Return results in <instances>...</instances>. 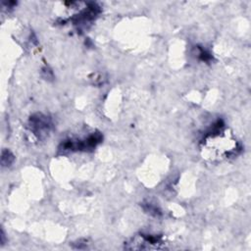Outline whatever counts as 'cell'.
Returning <instances> with one entry per match:
<instances>
[{
	"instance_id": "cell-1",
	"label": "cell",
	"mask_w": 251,
	"mask_h": 251,
	"mask_svg": "<svg viewBox=\"0 0 251 251\" xmlns=\"http://www.w3.org/2000/svg\"><path fill=\"white\" fill-rule=\"evenodd\" d=\"M29 126H30V129L32 130L33 134L40 138V137L46 135L47 132H49L51 123L47 117L37 114L35 117H32L30 119Z\"/></svg>"
}]
</instances>
